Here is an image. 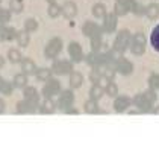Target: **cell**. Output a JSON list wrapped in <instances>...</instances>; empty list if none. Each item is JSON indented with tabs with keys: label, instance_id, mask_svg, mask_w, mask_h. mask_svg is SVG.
Here are the masks:
<instances>
[{
	"label": "cell",
	"instance_id": "obj_44",
	"mask_svg": "<svg viewBox=\"0 0 159 155\" xmlns=\"http://www.w3.org/2000/svg\"><path fill=\"white\" fill-rule=\"evenodd\" d=\"M3 65H5V60H3V58H2V56H0V69H2V67H3Z\"/></svg>",
	"mask_w": 159,
	"mask_h": 155
},
{
	"label": "cell",
	"instance_id": "obj_9",
	"mask_svg": "<svg viewBox=\"0 0 159 155\" xmlns=\"http://www.w3.org/2000/svg\"><path fill=\"white\" fill-rule=\"evenodd\" d=\"M82 32H84V35L88 36V38H96V36H102L103 29H102L97 23H94V22H86V23L84 24V27H82Z\"/></svg>",
	"mask_w": 159,
	"mask_h": 155
},
{
	"label": "cell",
	"instance_id": "obj_32",
	"mask_svg": "<svg viewBox=\"0 0 159 155\" xmlns=\"http://www.w3.org/2000/svg\"><path fill=\"white\" fill-rule=\"evenodd\" d=\"M38 29V22L35 18H27L25 22V31H27L29 34L30 32H35Z\"/></svg>",
	"mask_w": 159,
	"mask_h": 155
},
{
	"label": "cell",
	"instance_id": "obj_36",
	"mask_svg": "<svg viewBox=\"0 0 159 155\" xmlns=\"http://www.w3.org/2000/svg\"><path fill=\"white\" fill-rule=\"evenodd\" d=\"M103 47V41H102V36H96V38H91V49L93 52H100V49Z\"/></svg>",
	"mask_w": 159,
	"mask_h": 155
},
{
	"label": "cell",
	"instance_id": "obj_47",
	"mask_svg": "<svg viewBox=\"0 0 159 155\" xmlns=\"http://www.w3.org/2000/svg\"><path fill=\"white\" fill-rule=\"evenodd\" d=\"M2 82H3V79H2V78H0V85H2Z\"/></svg>",
	"mask_w": 159,
	"mask_h": 155
},
{
	"label": "cell",
	"instance_id": "obj_29",
	"mask_svg": "<svg viewBox=\"0 0 159 155\" xmlns=\"http://www.w3.org/2000/svg\"><path fill=\"white\" fill-rule=\"evenodd\" d=\"M8 60L11 61L12 64H17V62H21L23 58H21L20 50H17V49H9V52H8Z\"/></svg>",
	"mask_w": 159,
	"mask_h": 155
},
{
	"label": "cell",
	"instance_id": "obj_13",
	"mask_svg": "<svg viewBox=\"0 0 159 155\" xmlns=\"http://www.w3.org/2000/svg\"><path fill=\"white\" fill-rule=\"evenodd\" d=\"M117 72L124 75V76H129L130 73L134 72V64H132L129 60L120 56V58L117 60Z\"/></svg>",
	"mask_w": 159,
	"mask_h": 155
},
{
	"label": "cell",
	"instance_id": "obj_8",
	"mask_svg": "<svg viewBox=\"0 0 159 155\" xmlns=\"http://www.w3.org/2000/svg\"><path fill=\"white\" fill-rule=\"evenodd\" d=\"M74 102V94L71 90H64L61 91V96H59V99H58V104H56V107L61 108V109H68V108L73 105Z\"/></svg>",
	"mask_w": 159,
	"mask_h": 155
},
{
	"label": "cell",
	"instance_id": "obj_20",
	"mask_svg": "<svg viewBox=\"0 0 159 155\" xmlns=\"http://www.w3.org/2000/svg\"><path fill=\"white\" fill-rule=\"evenodd\" d=\"M21 70H23V73H26V75H35V72H37V65H35V62L32 60H23L21 61Z\"/></svg>",
	"mask_w": 159,
	"mask_h": 155
},
{
	"label": "cell",
	"instance_id": "obj_46",
	"mask_svg": "<svg viewBox=\"0 0 159 155\" xmlns=\"http://www.w3.org/2000/svg\"><path fill=\"white\" fill-rule=\"evenodd\" d=\"M46 2H47L49 5H52V3H56V0H46Z\"/></svg>",
	"mask_w": 159,
	"mask_h": 155
},
{
	"label": "cell",
	"instance_id": "obj_26",
	"mask_svg": "<svg viewBox=\"0 0 159 155\" xmlns=\"http://www.w3.org/2000/svg\"><path fill=\"white\" fill-rule=\"evenodd\" d=\"M150 44L153 46V49L159 52V24L152 31V34H150Z\"/></svg>",
	"mask_w": 159,
	"mask_h": 155
},
{
	"label": "cell",
	"instance_id": "obj_7",
	"mask_svg": "<svg viewBox=\"0 0 159 155\" xmlns=\"http://www.w3.org/2000/svg\"><path fill=\"white\" fill-rule=\"evenodd\" d=\"M132 104H135L136 107L139 108V113H150V111H153V104L147 99L144 93L135 96Z\"/></svg>",
	"mask_w": 159,
	"mask_h": 155
},
{
	"label": "cell",
	"instance_id": "obj_24",
	"mask_svg": "<svg viewBox=\"0 0 159 155\" xmlns=\"http://www.w3.org/2000/svg\"><path fill=\"white\" fill-rule=\"evenodd\" d=\"M84 109H85V113H88V114H97V113H100V108H98V105H97V100H94V99L86 100L85 105H84Z\"/></svg>",
	"mask_w": 159,
	"mask_h": 155
},
{
	"label": "cell",
	"instance_id": "obj_23",
	"mask_svg": "<svg viewBox=\"0 0 159 155\" xmlns=\"http://www.w3.org/2000/svg\"><path fill=\"white\" fill-rule=\"evenodd\" d=\"M12 84H14L15 88H25V87H27V75H26V73H18V75H15Z\"/></svg>",
	"mask_w": 159,
	"mask_h": 155
},
{
	"label": "cell",
	"instance_id": "obj_27",
	"mask_svg": "<svg viewBox=\"0 0 159 155\" xmlns=\"http://www.w3.org/2000/svg\"><path fill=\"white\" fill-rule=\"evenodd\" d=\"M93 14H94V17H97V18H105V15L108 14V12H106V6H105L103 3H96V5L93 6Z\"/></svg>",
	"mask_w": 159,
	"mask_h": 155
},
{
	"label": "cell",
	"instance_id": "obj_21",
	"mask_svg": "<svg viewBox=\"0 0 159 155\" xmlns=\"http://www.w3.org/2000/svg\"><path fill=\"white\" fill-rule=\"evenodd\" d=\"M82 84H84L82 73L73 72L70 75V87H71V88H79V87H82Z\"/></svg>",
	"mask_w": 159,
	"mask_h": 155
},
{
	"label": "cell",
	"instance_id": "obj_14",
	"mask_svg": "<svg viewBox=\"0 0 159 155\" xmlns=\"http://www.w3.org/2000/svg\"><path fill=\"white\" fill-rule=\"evenodd\" d=\"M61 14L65 17V18H74L76 17V14H77V6H76V3L74 2H65L64 5L61 6Z\"/></svg>",
	"mask_w": 159,
	"mask_h": 155
},
{
	"label": "cell",
	"instance_id": "obj_33",
	"mask_svg": "<svg viewBox=\"0 0 159 155\" xmlns=\"http://www.w3.org/2000/svg\"><path fill=\"white\" fill-rule=\"evenodd\" d=\"M47 12H49V15L52 17V18H56V17H59V15H61V6H59V5H56V3H52V5H49Z\"/></svg>",
	"mask_w": 159,
	"mask_h": 155
},
{
	"label": "cell",
	"instance_id": "obj_12",
	"mask_svg": "<svg viewBox=\"0 0 159 155\" xmlns=\"http://www.w3.org/2000/svg\"><path fill=\"white\" fill-rule=\"evenodd\" d=\"M37 108H38L37 104L23 99V100H20V102L17 104V113H18V114H34V113L37 111Z\"/></svg>",
	"mask_w": 159,
	"mask_h": 155
},
{
	"label": "cell",
	"instance_id": "obj_19",
	"mask_svg": "<svg viewBox=\"0 0 159 155\" xmlns=\"http://www.w3.org/2000/svg\"><path fill=\"white\" fill-rule=\"evenodd\" d=\"M52 69H46V67H41V69H37V72H35V76H37L38 81H43V82H47L50 78H52Z\"/></svg>",
	"mask_w": 159,
	"mask_h": 155
},
{
	"label": "cell",
	"instance_id": "obj_43",
	"mask_svg": "<svg viewBox=\"0 0 159 155\" xmlns=\"http://www.w3.org/2000/svg\"><path fill=\"white\" fill-rule=\"evenodd\" d=\"M5 102H3V99H0V114H3L5 113Z\"/></svg>",
	"mask_w": 159,
	"mask_h": 155
},
{
	"label": "cell",
	"instance_id": "obj_28",
	"mask_svg": "<svg viewBox=\"0 0 159 155\" xmlns=\"http://www.w3.org/2000/svg\"><path fill=\"white\" fill-rule=\"evenodd\" d=\"M105 93L108 96H111V97H117L118 96V85L115 82H112V81H109L105 85Z\"/></svg>",
	"mask_w": 159,
	"mask_h": 155
},
{
	"label": "cell",
	"instance_id": "obj_4",
	"mask_svg": "<svg viewBox=\"0 0 159 155\" xmlns=\"http://www.w3.org/2000/svg\"><path fill=\"white\" fill-rule=\"evenodd\" d=\"M52 72L58 76H65V75H70L73 73V62L65 60H58L53 61L52 64Z\"/></svg>",
	"mask_w": 159,
	"mask_h": 155
},
{
	"label": "cell",
	"instance_id": "obj_40",
	"mask_svg": "<svg viewBox=\"0 0 159 155\" xmlns=\"http://www.w3.org/2000/svg\"><path fill=\"white\" fill-rule=\"evenodd\" d=\"M0 41H8V26L0 24Z\"/></svg>",
	"mask_w": 159,
	"mask_h": 155
},
{
	"label": "cell",
	"instance_id": "obj_17",
	"mask_svg": "<svg viewBox=\"0 0 159 155\" xmlns=\"http://www.w3.org/2000/svg\"><path fill=\"white\" fill-rule=\"evenodd\" d=\"M23 96H25L26 100H30V102H34L37 105H38V102H39V94H38L35 87H25L23 88Z\"/></svg>",
	"mask_w": 159,
	"mask_h": 155
},
{
	"label": "cell",
	"instance_id": "obj_37",
	"mask_svg": "<svg viewBox=\"0 0 159 155\" xmlns=\"http://www.w3.org/2000/svg\"><path fill=\"white\" fill-rule=\"evenodd\" d=\"M148 85L153 90H159V75H152L148 78Z\"/></svg>",
	"mask_w": 159,
	"mask_h": 155
},
{
	"label": "cell",
	"instance_id": "obj_49",
	"mask_svg": "<svg viewBox=\"0 0 159 155\" xmlns=\"http://www.w3.org/2000/svg\"><path fill=\"white\" fill-rule=\"evenodd\" d=\"M0 2H2V0H0Z\"/></svg>",
	"mask_w": 159,
	"mask_h": 155
},
{
	"label": "cell",
	"instance_id": "obj_10",
	"mask_svg": "<svg viewBox=\"0 0 159 155\" xmlns=\"http://www.w3.org/2000/svg\"><path fill=\"white\" fill-rule=\"evenodd\" d=\"M68 55L73 60V62H80L84 60V49H82V46L79 43L73 41V43L68 44Z\"/></svg>",
	"mask_w": 159,
	"mask_h": 155
},
{
	"label": "cell",
	"instance_id": "obj_30",
	"mask_svg": "<svg viewBox=\"0 0 159 155\" xmlns=\"http://www.w3.org/2000/svg\"><path fill=\"white\" fill-rule=\"evenodd\" d=\"M23 2L21 0H11V3H9V11L11 12H15V14H20V12H23Z\"/></svg>",
	"mask_w": 159,
	"mask_h": 155
},
{
	"label": "cell",
	"instance_id": "obj_16",
	"mask_svg": "<svg viewBox=\"0 0 159 155\" xmlns=\"http://www.w3.org/2000/svg\"><path fill=\"white\" fill-rule=\"evenodd\" d=\"M56 109V104L53 102V99L44 97V102L39 105V113L41 114H53Z\"/></svg>",
	"mask_w": 159,
	"mask_h": 155
},
{
	"label": "cell",
	"instance_id": "obj_25",
	"mask_svg": "<svg viewBox=\"0 0 159 155\" xmlns=\"http://www.w3.org/2000/svg\"><path fill=\"white\" fill-rule=\"evenodd\" d=\"M146 15L150 20H156L159 17V5L156 3H150L148 6H146Z\"/></svg>",
	"mask_w": 159,
	"mask_h": 155
},
{
	"label": "cell",
	"instance_id": "obj_48",
	"mask_svg": "<svg viewBox=\"0 0 159 155\" xmlns=\"http://www.w3.org/2000/svg\"><path fill=\"white\" fill-rule=\"evenodd\" d=\"M117 2H118V0H117Z\"/></svg>",
	"mask_w": 159,
	"mask_h": 155
},
{
	"label": "cell",
	"instance_id": "obj_34",
	"mask_svg": "<svg viewBox=\"0 0 159 155\" xmlns=\"http://www.w3.org/2000/svg\"><path fill=\"white\" fill-rule=\"evenodd\" d=\"M89 79H91V82H93V84H98V85H100L102 79H103V75H102V72H100V70L94 69L93 72L89 73Z\"/></svg>",
	"mask_w": 159,
	"mask_h": 155
},
{
	"label": "cell",
	"instance_id": "obj_2",
	"mask_svg": "<svg viewBox=\"0 0 159 155\" xmlns=\"http://www.w3.org/2000/svg\"><path fill=\"white\" fill-rule=\"evenodd\" d=\"M146 35L143 32H136L135 35H132V40H130V52L136 56H139L146 52Z\"/></svg>",
	"mask_w": 159,
	"mask_h": 155
},
{
	"label": "cell",
	"instance_id": "obj_38",
	"mask_svg": "<svg viewBox=\"0 0 159 155\" xmlns=\"http://www.w3.org/2000/svg\"><path fill=\"white\" fill-rule=\"evenodd\" d=\"M144 94H146V97L152 102V104H155V102H156V99H158V96H156V90H153V88H148L147 91H144Z\"/></svg>",
	"mask_w": 159,
	"mask_h": 155
},
{
	"label": "cell",
	"instance_id": "obj_22",
	"mask_svg": "<svg viewBox=\"0 0 159 155\" xmlns=\"http://www.w3.org/2000/svg\"><path fill=\"white\" fill-rule=\"evenodd\" d=\"M103 94H105V88H103L102 85H98V84H94V85L91 87V90H89V97L94 99V100L102 99Z\"/></svg>",
	"mask_w": 159,
	"mask_h": 155
},
{
	"label": "cell",
	"instance_id": "obj_41",
	"mask_svg": "<svg viewBox=\"0 0 159 155\" xmlns=\"http://www.w3.org/2000/svg\"><path fill=\"white\" fill-rule=\"evenodd\" d=\"M17 36V31L14 29V27H8V40L11 41V40H14Z\"/></svg>",
	"mask_w": 159,
	"mask_h": 155
},
{
	"label": "cell",
	"instance_id": "obj_18",
	"mask_svg": "<svg viewBox=\"0 0 159 155\" xmlns=\"http://www.w3.org/2000/svg\"><path fill=\"white\" fill-rule=\"evenodd\" d=\"M15 40H17V43H18V46L20 47H26L27 44H29V41H30V36H29V32L27 31H17V36H15Z\"/></svg>",
	"mask_w": 159,
	"mask_h": 155
},
{
	"label": "cell",
	"instance_id": "obj_1",
	"mask_svg": "<svg viewBox=\"0 0 159 155\" xmlns=\"http://www.w3.org/2000/svg\"><path fill=\"white\" fill-rule=\"evenodd\" d=\"M130 40H132V35L127 29H123L118 32V35L114 41V50L118 52V53H123L126 49L130 46Z\"/></svg>",
	"mask_w": 159,
	"mask_h": 155
},
{
	"label": "cell",
	"instance_id": "obj_3",
	"mask_svg": "<svg viewBox=\"0 0 159 155\" xmlns=\"http://www.w3.org/2000/svg\"><path fill=\"white\" fill-rule=\"evenodd\" d=\"M62 40L61 38H52L49 43H47V46L44 49V55H46V58H50V60H53V58H56L59 53H61L62 50Z\"/></svg>",
	"mask_w": 159,
	"mask_h": 155
},
{
	"label": "cell",
	"instance_id": "obj_5",
	"mask_svg": "<svg viewBox=\"0 0 159 155\" xmlns=\"http://www.w3.org/2000/svg\"><path fill=\"white\" fill-rule=\"evenodd\" d=\"M58 93H61V82H59L58 79L50 78L49 81L46 82V85L43 87V96L52 99V97H55Z\"/></svg>",
	"mask_w": 159,
	"mask_h": 155
},
{
	"label": "cell",
	"instance_id": "obj_11",
	"mask_svg": "<svg viewBox=\"0 0 159 155\" xmlns=\"http://www.w3.org/2000/svg\"><path fill=\"white\" fill-rule=\"evenodd\" d=\"M102 29H103V32H106V34H112V32L117 29V15H115V12H111V14H106V15H105Z\"/></svg>",
	"mask_w": 159,
	"mask_h": 155
},
{
	"label": "cell",
	"instance_id": "obj_39",
	"mask_svg": "<svg viewBox=\"0 0 159 155\" xmlns=\"http://www.w3.org/2000/svg\"><path fill=\"white\" fill-rule=\"evenodd\" d=\"M132 12H134L135 15H146V6H143L141 3L136 2V5H135V8Z\"/></svg>",
	"mask_w": 159,
	"mask_h": 155
},
{
	"label": "cell",
	"instance_id": "obj_45",
	"mask_svg": "<svg viewBox=\"0 0 159 155\" xmlns=\"http://www.w3.org/2000/svg\"><path fill=\"white\" fill-rule=\"evenodd\" d=\"M152 113H155V114H159V107H156L155 109H153V111H152Z\"/></svg>",
	"mask_w": 159,
	"mask_h": 155
},
{
	"label": "cell",
	"instance_id": "obj_15",
	"mask_svg": "<svg viewBox=\"0 0 159 155\" xmlns=\"http://www.w3.org/2000/svg\"><path fill=\"white\" fill-rule=\"evenodd\" d=\"M132 100L127 97V96H118L115 100H114V109L117 113H124L127 108L130 107Z\"/></svg>",
	"mask_w": 159,
	"mask_h": 155
},
{
	"label": "cell",
	"instance_id": "obj_35",
	"mask_svg": "<svg viewBox=\"0 0 159 155\" xmlns=\"http://www.w3.org/2000/svg\"><path fill=\"white\" fill-rule=\"evenodd\" d=\"M9 20H11V11L0 8V24L9 23Z\"/></svg>",
	"mask_w": 159,
	"mask_h": 155
},
{
	"label": "cell",
	"instance_id": "obj_31",
	"mask_svg": "<svg viewBox=\"0 0 159 155\" xmlns=\"http://www.w3.org/2000/svg\"><path fill=\"white\" fill-rule=\"evenodd\" d=\"M12 90H14V84L9 82V81H3L2 85H0V93H2V94L9 96L12 93Z\"/></svg>",
	"mask_w": 159,
	"mask_h": 155
},
{
	"label": "cell",
	"instance_id": "obj_42",
	"mask_svg": "<svg viewBox=\"0 0 159 155\" xmlns=\"http://www.w3.org/2000/svg\"><path fill=\"white\" fill-rule=\"evenodd\" d=\"M64 113H65V114H79V111H77L76 108H71V107L68 108V109H65Z\"/></svg>",
	"mask_w": 159,
	"mask_h": 155
},
{
	"label": "cell",
	"instance_id": "obj_6",
	"mask_svg": "<svg viewBox=\"0 0 159 155\" xmlns=\"http://www.w3.org/2000/svg\"><path fill=\"white\" fill-rule=\"evenodd\" d=\"M136 5V0H118L115 3V8H114V12L117 17H121V15H126L127 12H132Z\"/></svg>",
	"mask_w": 159,
	"mask_h": 155
}]
</instances>
